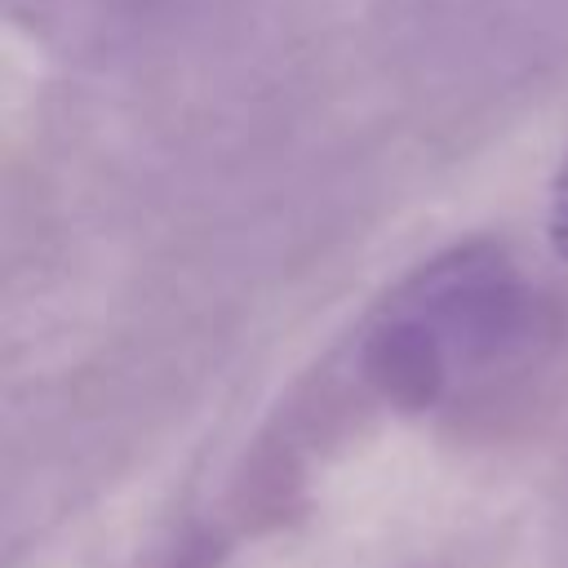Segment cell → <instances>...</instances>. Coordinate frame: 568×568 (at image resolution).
<instances>
[{"label":"cell","mask_w":568,"mask_h":568,"mask_svg":"<svg viewBox=\"0 0 568 568\" xmlns=\"http://www.w3.org/2000/svg\"><path fill=\"white\" fill-rule=\"evenodd\" d=\"M546 235H550V248L555 257L568 262V155L550 182V213H546Z\"/></svg>","instance_id":"1"}]
</instances>
